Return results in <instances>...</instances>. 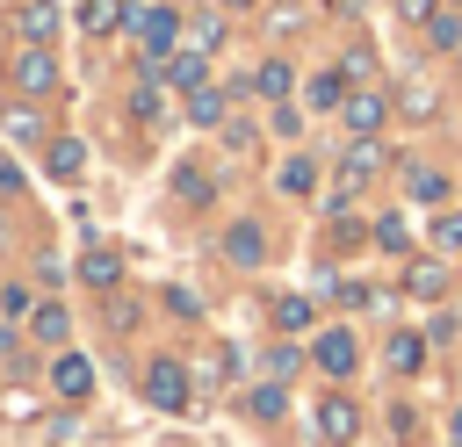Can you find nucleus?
I'll return each instance as SVG.
<instances>
[{
	"label": "nucleus",
	"instance_id": "nucleus-32",
	"mask_svg": "<svg viewBox=\"0 0 462 447\" xmlns=\"http://www.w3.org/2000/svg\"><path fill=\"white\" fill-rule=\"evenodd\" d=\"M404 115H433V94L426 87H404Z\"/></svg>",
	"mask_w": 462,
	"mask_h": 447
},
{
	"label": "nucleus",
	"instance_id": "nucleus-28",
	"mask_svg": "<svg viewBox=\"0 0 462 447\" xmlns=\"http://www.w3.org/2000/svg\"><path fill=\"white\" fill-rule=\"evenodd\" d=\"M433 245H440V252H462V216H440V224H433Z\"/></svg>",
	"mask_w": 462,
	"mask_h": 447
},
{
	"label": "nucleus",
	"instance_id": "nucleus-16",
	"mask_svg": "<svg viewBox=\"0 0 462 447\" xmlns=\"http://www.w3.org/2000/svg\"><path fill=\"white\" fill-rule=\"evenodd\" d=\"M303 101H310V108H346V72H318V79L303 87Z\"/></svg>",
	"mask_w": 462,
	"mask_h": 447
},
{
	"label": "nucleus",
	"instance_id": "nucleus-3",
	"mask_svg": "<svg viewBox=\"0 0 462 447\" xmlns=\"http://www.w3.org/2000/svg\"><path fill=\"white\" fill-rule=\"evenodd\" d=\"M144 397H152L159 411H188V368H180V360H152V368H144Z\"/></svg>",
	"mask_w": 462,
	"mask_h": 447
},
{
	"label": "nucleus",
	"instance_id": "nucleus-4",
	"mask_svg": "<svg viewBox=\"0 0 462 447\" xmlns=\"http://www.w3.org/2000/svg\"><path fill=\"white\" fill-rule=\"evenodd\" d=\"M383 173V144H368V137H354V151L339 159V195H361L368 180Z\"/></svg>",
	"mask_w": 462,
	"mask_h": 447
},
{
	"label": "nucleus",
	"instance_id": "nucleus-2",
	"mask_svg": "<svg viewBox=\"0 0 462 447\" xmlns=\"http://www.w3.org/2000/svg\"><path fill=\"white\" fill-rule=\"evenodd\" d=\"M130 29H137L144 58H173V43H180V14H173V7H137Z\"/></svg>",
	"mask_w": 462,
	"mask_h": 447
},
{
	"label": "nucleus",
	"instance_id": "nucleus-6",
	"mask_svg": "<svg viewBox=\"0 0 462 447\" xmlns=\"http://www.w3.org/2000/svg\"><path fill=\"white\" fill-rule=\"evenodd\" d=\"M51 389L72 397V404L94 397V368H87V353H58V360H51Z\"/></svg>",
	"mask_w": 462,
	"mask_h": 447
},
{
	"label": "nucleus",
	"instance_id": "nucleus-14",
	"mask_svg": "<svg viewBox=\"0 0 462 447\" xmlns=\"http://www.w3.org/2000/svg\"><path fill=\"white\" fill-rule=\"evenodd\" d=\"M79 22H87L94 36H108V29L130 22V7H123V0H79Z\"/></svg>",
	"mask_w": 462,
	"mask_h": 447
},
{
	"label": "nucleus",
	"instance_id": "nucleus-1",
	"mask_svg": "<svg viewBox=\"0 0 462 447\" xmlns=\"http://www.w3.org/2000/svg\"><path fill=\"white\" fill-rule=\"evenodd\" d=\"M7 79H14V94L43 101V94H58V58H51L43 43H22V50H14V65H7Z\"/></svg>",
	"mask_w": 462,
	"mask_h": 447
},
{
	"label": "nucleus",
	"instance_id": "nucleus-8",
	"mask_svg": "<svg viewBox=\"0 0 462 447\" xmlns=\"http://www.w3.org/2000/svg\"><path fill=\"white\" fill-rule=\"evenodd\" d=\"M43 173H51V180H79V173H87V144H79V137H51V144H43Z\"/></svg>",
	"mask_w": 462,
	"mask_h": 447
},
{
	"label": "nucleus",
	"instance_id": "nucleus-5",
	"mask_svg": "<svg viewBox=\"0 0 462 447\" xmlns=\"http://www.w3.org/2000/svg\"><path fill=\"white\" fill-rule=\"evenodd\" d=\"M318 433H325V447H354V433H361V411H354L346 397H325V404H318Z\"/></svg>",
	"mask_w": 462,
	"mask_h": 447
},
{
	"label": "nucleus",
	"instance_id": "nucleus-17",
	"mask_svg": "<svg viewBox=\"0 0 462 447\" xmlns=\"http://www.w3.org/2000/svg\"><path fill=\"white\" fill-rule=\"evenodd\" d=\"M188 123L217 130V123H224V94H217V87H195V94H188Z\"/></svg>",
	"mask_w": 462,
	"mask_h": 447
},
{
	"label": "nucleus",
	"instance_id": "nucleus-19",
	"mask_svg": "<svg viewBox=\"0 0 462 447\" xmlns=\"http://www.w3.org/2000/svg\"><path fill=\"white\" fill-rule=\"evenodd\" d=\"M404 288H411V296H440V288H448V267H440V260H411Z\"/></svg>",
	"mask_w": 462,
	"mask_h": 447
},
{
	"label": "nucleus",
	"instance_id": "nucleus-30",
	"mask_svg": "<svg viewBox=\"0 0 462 447\" xmlns=\"http://www.w3.org/2000/svg\"><path fill=\"white\" fill-rule=\"evenodd\" d=\"M173 180H180V195H188V202H209V180H202V173H195V166H180V173H173Z\"/></svg>",
	"mask_w": 462,
	"mask_h": 447
},
{
	"label": "nucleus",
	"instance_id": "nucleus-12",
	"mask_svg": "<svg viewBox=\"0 0 462 447\" xmlns=\"http://www.w3.org/2000/svg\"><path fill=\"white\" fill-rule=\"evenodd\" d=\"M224 252H231L238 267H260V252H267V238H260V224H231V238H224Z\"/></svg>",
	"mask_w": 462,
	"mask_h": 447
},
{
	"label": "nucleus",
	"instance_id": "nucleus-13",
	"mask_svg": "<svg viewBox=\"0 0 462 447\" xmlns=\"http://www.w3.org/2000/svg\"><path fill=\"white\" fill-rule=\"evenodd\" d=\"M29 324H36V339H43V346H65V332H72L65 303H36V310H29Z\"/></svg>",
	"mask_w": 462,
	"mask_h": 447
},
{
	"label": "nucleus",
	"instance_id": "nucleus-35",
	"mask_svg": "<svg viewBox=\"0 0 462 447\" xmlns=\"http://www.w3.org/2000/svg\"><path fill=\"white\" fill-rule=\"evenodd\" d=\"M22 353V339H14V324H0V360H14Z\"/></svg>",
	"mask_w": 462,
	"mask_h": 447
},
{
	"label": "nucleus",
	"instance_id": "nucleus-27",
	"mask_svg": "<svg viewBox=\"0 0 462 447\" xmlns=\"http://www.w3.org/2000/svg\"><path fill=\"white\" fill-rule=\"evenodd\" d=\"M375 245H383V252H404V245H411V238H404V216H375Z\"/></svg>",
	"mask_w": 462,
	"mask_h": 447
},
{
	"label": "nucleus",
	"instance_id": "nucleus-34",
	"mask_svg": "<svg viewBox=\"0 0 462 447\" xmlns=\"http://www.w3.org/2000/svg\"><path fill=\"white\" fill-rule=\"evenodd\" d=\"M14 187H22V166H14V159H0V195H14Z\"/></svg>",
	"mask_w": 462,
	"mask_h": 447
},
{
	"label": "nucleus",
	"instance_id": "nucleus-31",
	"mask_svg": "<svg viewBox=\"0 0 462 447\" xmlns=\"http://www.w3.org/2000/svg\"><path fill=\"white\" fill-rule=\"evenodd\" d=\"M267 375H274V382L296 375V346H274V353H267Z\"/></svg>",
	"mask_w": 462,
	"mask_h": 447
},
{
	"label": "nucleus",
	"instance_id": "nucleus-23",
	"mask_svg": "<svg viewBox=\"0 0 462 447\" xmlns=\"http://www.w3.org/2000/svg\"><path fill=\"white\" fill-rule=\"evenodd\" d=\"M419 360H426V346H419L411 332H397V339H390V368H397V375H411Z\"/></svg>",
	"mask_w": 462,
	"mask_h": 447
},
{
	"label": "nucleus",
	"instance_id": "nucleus-15",
	"mask_svg": "<svg viewBox=\"0 0 462 447\" xmlns=\"http://www.w3.org/2000/svg\"><path fill=\"white\" fill-rule=\"evenodd\" d=\"M245 94H260V101H282V94H289V65H282V58H267V65L245 79Z\"/></svg>",
	"mask_w": 462,
	"mask_h": 447
},
{
	"label": "nucleus",
	"instance_id": "nucleus-24",
	"mask_svg": "<svg viewBox=\"0 0 462 447\" xmlns=\"http://www.w3.org/2000/svg\"><path fill=\"white\" fill-rule=\"evenodd\" d=\"M7 137L36 144V137H43V115H36V108H7Z\"/></svg>",
	"mask_w": 462,
	"mask_h": 447
},
{
	"label": "nucleus",
	"instance_id": "nucleus-9",
	"mask_svg": "<svg viewBox=\"0 0 462 447\" xmlns=\"http://www.w3.org/2000/svg\"><path fill=\"white\" fill-rule=\"evenodd\" d=\"M14 29H22V43H51L58 36V0H22Z\"/></svg>",
	"mask_w": 462,
	"mask_h": 447
},
{
	"label": "nucleus",
	"instance_id": "nucleus-11",
	"mask_svg": "<svg viewBox=\"0 0 462 447\" xmlns=\"http://www.w3.org/2000/svg\"><path fill=\"white\" fill-rule=\"evenodd\" d=\"M310 353H318V368H325V375H354V360H361V353H354V332H318V346H310Z\"/></svg>",
	"mask_w": 462,
	"mask_h": 447
},
{
	"label": "nucleus",
	"instance_id": "nucleus-25",
	"mask_svg": "<svg viewBox=\"0 0 462 447\" xmlns=\"http://www.w3.org/2000/svg\"><path fill=\"white\" fill-rule=\"evenodd\" d=\"M282 187H289V195H310V187H318V166H310V159H289V166H282Z\"/></svg>",
	"mask_w": 462,
	"mask_h": 447
},
{
	"label": "nucleus",
	"instance_id": "nucleus-21",
	"mask_svg": "<svg viewBox=\"0 0 462 447\" xmlns=\"http://www.w3.org/2000/svg\"><path fill=\"white\" fill-rule=\"evenodd\" d=\"M79 274H87V281H94V288H116V274H123V260H116V252H101V245H94V252H87V260H79Z\"/></svg>",
	"mask_w": 462,
	"mask_h": 447
},
{
	"label": "nucleus",
	"instance_id": "nucleus-10",
	"mask_svg": "<svg viewBox=\"0 0 462 447\" xmlns=\"http://www.w3.org/2000/svg\"><path fill=\"white\" fill-rule=\"evenodd\" d=\"M339 115H346V130H354V137H375V130H383V115H390V101H383V94H346V108H339Z\"/></svg>",
	"mask_w": 462,
	"mask_h": 447
},
{
	"label": "nucleus",
	"instance_id": "nucleus-20",
	"mask_svg": "<svg viewBox=\"0 0 462 447\" xmlns=\"http://www.w3.org/2000/svg\"><path fill=\"white\" fill-rule=\"evenodd\" d=\"M426 43L433 50H462V14H426Z\"/></svg>",
	"mask_w": 462,
	"mask_h": 447
},
{
	"label": "nucleus",
	"instance_id": "nucleus-29",
	"mask_svg": "<svg viewBox=\"0 0 462 447\" xmlns=\"http://www.w3.org/2000/svg\"><path fill=\"white\" fill-rule=\"evenodd\" d=\"M217 43H224V22L202 14V22H195V50H217Z\"/></svg>",
	"mask_w": 462,
	"mask_h": 447
},
{
	"label": "nucleus",
	"instance_id": "nucleus-26",
	"mask_svg": "<svg viewBox=\"0 0 462 447\" xmlns=\"http://www.w3.org/2000/svg\"><path fill=\"white\" fill-rule=\"evenodd\" d=\"M245 411H253V418H282V382H260V389L245 397Z\"/></svg>",
	"mask_w": 462,
	"mask_h": 447
},
{
	"label": "nucleus",
	"instance_id": "nucleus-36",
	"mask_svg": "<svg viewBox=\"0 0 462 447\" xmlns=\"http://www.w3.org/2000/svg\"><path fill=\"white\" fill-rule=\"evenodd\" d=\"M217 7H253V0H217Z\"/></svg>",
	"mask_w": 462,
	"mask_h": 447
},
{
	"label": "nucleus",
	"instance_id": "nucleus-38",
	"mask_svg": "<svg viewBox=\"0 0 462 447\" xmlns=\"http://www.w3.org/2000/svg\"><path fill=\"white\" fill-rule=\"evenodd\" d=\"M455 7H462V0H455Z\"/></svg>",
	"mask_w": 462,
	"mask_h": 447
},
{
	"label": "nucleus",
	"instance_id": "nucleus-33",
	"mask_svg": "<svg viewBox=\"0 0 462 447\" xmlns=\"http://www.w3.org/2000/svg\"><path fill=\"white\" fill-rule=\"evenodd\" d=\"M0 310H7V317H22V310H36V303H29V288H0Z\"/></svg>",
	"mask_w": 462,
	"mask_h": 447
},
{
	"label": "nucleus",
	"instance_id": "nucleus-7",
	"mask_svg": "<svg viewBox=\"0 0 462 447\" xmlns=\"http://www.w3.org/2000/svg\"><path fill=\"white\" fill-rule=\"evenodd\" d=\"M202 58H209V50H195V43H188V50H173V58H152V65H159V79H173L180 94H195V87H209V79H202Z\"/></svg>",
	"mask_w": 462,
	"mask_h": 447
},
{
	"label": "nucleus",
	"instance_id": "nucleus-22",
	"mask_svg": "<svg viewBox=\"0 0 462 447\" xmlns=\"http://www.w3.org/2000/svg\"><path fill=\"white\" fill-rule=\"evenodd\" d=\"M310 317H318V310H310L303 296H282V303H274V324H282V332H303Z\"/></svg>",
	"mask_w": 462,
	"mask_h": 447
},
{
	"label": "nucleus",
	"instance_id": "nucleus-37",
	"mask_svg": "<svg viewBox=\"0 0 462 447\" xmlns=\"http://www.w3.org/2000/svg\"><path fill=\"white\" fill-rule=\"evenodd\" d=\"M455 440H462V411H455Z\"/></svg>",
	"mask_w": 462,
	"mask_h": 447
},
{
	"label": "nucleus",
	"instance_id": "nucleus-18",
	"mask_svg": "<svg viewBox=\"0 0 462 447\" xmlns=\"http://www.w3.org/2000/svg\"><path fill=\"white\" fill-rule=\"evenodd\" d=\"M404 187H411V202H440V195H448L440 166H404Z\"/></svg>",
	"mask_w": 462,
	"mask_h": 447
}]
</instances>
